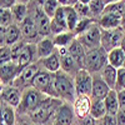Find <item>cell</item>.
I'll return each mask as SVG.
<instances>
[{"label":"cell","mask_w":125,"mask_h":125,"mask_svg":"<svg viewBox=\"0 0 125 125\" xmlns=\"http://www.w3.org/2000/svg\"><path fill=\"white\" fill-rule=\"evenodd\" d=\"M64 103L56 98L46 96L39 106L30 114V120L35 125H54L60 105Z\"/></svg>","instance_id":"obj_1"},{"label":"cell","mask_w":125,"mask_h":125,"mask_svg":"<svg viewBox=\"0 0 125 125\" xmlns=\"http://www.w3.org/2000/svg\"><path fill=\"white\" fill-rule=\"evenodd\" d=\"M54 89L56 98L64 103H74L76 98L74 78L59 70L54 74Z\"/></svg>","instance_id":"obj_2"},{"label":"cell","mask_w":125,"mask_h":125,"mask_svg":"<svg viewBox=\"0 0 125 125\" xmlns=\"http://www.w3.org/2000/svg\"><path fill=\"white\" fill-rule=\"evenodd\" d=\"M45 98L46 95H44L43 93H40L35 88H26L21 95V100H20V104L16 110L19 114H29L30 115Z\"/></svg>","instance_id":"obj_3"},{"label":"cell","mask_w":125,"mask_h":125,"mask_svg":"<svg viewBox=\"0 0 125 125\" xmlns=\"http://www.w3.org/2000/svg\"><path fill=\"white\" fill-rule=\"evenodd\" d=\"M106 64H108V53L101 46L86 53L85 70H88L91 75H96L98 73H100Z\"/></svg>","instance_id":"obj_4"},{"label":"cell","mask_w":125,"mask_h":125,"mask_svg":"<svg viewBox=\"0 0 125 125\" xmlns=\"http://www.w3.org/2000/svg\"><path fill=\"white\" fill-rule=\"evenodd\" d=\"M31 85H33V88H35L36 90L43 93L46 96L56 98L55 89H54V74H51V73H49V71L40 70L35 75Z\"/></svg>","instance_id":"obj_5"},{"label":"cell","mask_w":125,"mask_h":125,"mask_svg":"<svg viewBox=\"0 0 125 125\" xmlns=\"http://www.w3.org/2000/svg\"><path fill=\"white\" fill-rule=\"evenodd\" d=\"M101 29L100 26L98 25V23L93 24L84 34L79 35L76 39L79 40V43L83 45L86 50V53L90 50H94V49H98L101 46Z\"/></svg>","instance_id":"obj_6"},{"label":"cell","mask_w":125,"mask_h":125,"mask_svg":"<svg viewBox=\"0 0 125 125\" xmlns=\"http://www.w3.org/2000/svg\"><path fill=\"white\" fill-rule=\"evenodd\" d=\"M75 84V93L76 96H90L91 88H93V75L85 69L78 71V74L74 76Z\"/></svg>","instance_id":"obj_7"},{"label":"cell","mask_w":125,"mask_h":125,"mask_svg":"<svg viewBox=\"0 0 125 125\" xmlns=\"http://www.w3.org/2000/svg\"><path fill=\"white\" fill-rule=\"evenodd\" d=\"M123 36H124V30L121 28L111 29V30H103L101 31V48L106 53L116 48H120Z\"/></svg>","instance_id":"obj_8"},{"label":"cell","mask_w":125,"mask_h":125,"mask_svg":"<svg viewBox=\"0 0 125 125\" xmlns=\"http://www.w3.org/2000/svg\"><path fill=\"white\" fill-rule=\"evenodd\" d=\"M56 51H58V54L60 56V70L64 71L65 74L74 78L78 74V71L81 70V69L76 64V61L69 54L68 48H59Z\"/></svg>","instance_id":"obj_9"},{"label":"cell","mask_w":125,"mask_h":125,"mask_svg":"<svg viewBox=\"0 0 125 125\" xmlns=\"http://www.w3.org/2000/svg\"><path fill=\"white\" fill-rule=\"evenodd\" d=\"M39 71L40 70H39L38 64H31V65L24 68L21 71H20V74L16 76V79L14 80V83L11 85L18 88V89H23V88L26 89V86L33 83L35 75L38 74Z\"/></svg>","instance_id":"obj_10"},{"label":"cell","mask_w":125,"mask_h":125,"mask_svg":"<svg viewBox=\"0 0 125 125\" xmlns=\"http://www.w3.org/2000/svg\"><path fill=\"white\" fill-rule=\"evenodd\" d=\"M21 95L23 94L20 93V89L10 85V86H5L1 90V93H0V100L11 108H18L20 104V100H21Z\"/></svg>","instance_id":"obj_11"},{"label":"cell","mask_w":125,"mask_h":125,"mask_svg":"<svg viewBox=\"0 0 125 125\" xmlns=\"http://www.w3.org/2000/svg\"><path fill=\"white\" fill-rule=\"evenodd\" d=\"M91 98L90 96H76L73 103V110H74L75 118L83 119L90 115L91 109Z\"/></svg>","instance_id":"obj_12"},{"label":"cell","mask_w":125,"mask_h":125,"mask_svg":"<svg viewBox=\"0 0 125 125\" xmlns=\"http://www.w3.org/2000/svg\"><path fill=\"white\" fill-rule=\"evenodd\" d=\"M111 89L104 83L100 75H93V88H91V100H104Z\"/></svg>","instance_id":"obj_13"},{"label":"cell","mask_w":125,"mask_h":125,"mask_svg":"<svg viewBox=\"0 0 125 125\" xmlns=\"http://www.w3.org/2000/svg\"><path fill=\"white\" fill-rule=\"evenodd\" d=\"M74 119L75 114L73 110V105H70L69 103H62L58 110L54 125H73Z\"/></svg>","instance_id":"obj_14"},{"label":"cell","mask_w":125,"mask_h":125,"mask_svg":"<svg viewBox=\"0 0 125 125\" xmlns=\"http://www.w3.org/2000/svg\"><path fill=\"white\" fill-rule=\"evenodd\" d=\"M50 30L51 33L59 35L61 33H65L68 30V25H66V18H65V9L64 6H59V9L56 10V13L54 15V18L51 19V24H50Z\"/></svg>","instance_id":"obj_15"},{"label":"cell","mask_w":125,"mask_h":125,"mask_svg":"<svg viewBox=\"0 0 125 125\" xmlns=\"http://www.w3.org/2000/svg\"><path fill=\"white\" fill-rule=\"evenodd\" d=\"M20 68L16 62L10 61L4 65H0V79L4 84H13L16 76L20 74Z\"/></svg>","instance_id":"obj_16"},{"label":"cell","mask_w":125,"mask_h":125,"mask_svg":"<svg viewBox=\"0 0 125 125\" xmlns=\"http://www.w3.org/2000/svg\"><path fill=\"white\" fill-rule=\"evenodd\" d=\"M34 21H35V24H36L39 35L48 36V35L51 33V30H50L51 19H50V18L43 11V9H41V5H40V8H38V9L35 10Z\"/></svg>","instance_id":"obj_17"},{"label":"cell","mask_w":125,"mask_h":125,"mask_svg":"<svg viewBox=\"0 0 125 125\" xmlns=\"http://www.w3.org/2000/svg\"><path fill=\"white\" fill-rule=\"evenodd\" d=\"M69 54L71 58L76 61L80 69H85V60H86V50L83 48V45L79 43V40L75 39L73 43L68 46Z\"/></svg>","instance_id":"obj_18"},{"label":"cell","mask_w":125,"mask_h":125,"mask_svg":"<svg viewBox=\"0 0 125 125\" xmlns=\"http://www.w3.org/2000/svg\"><path fill=\"white\" fill-rule=\"evenodd\" d=\"M98 25L101 30H111L121 28V18L110 13H103L98 20Z\"/></svg>","instance_id":"obj_19"},{"label":"cell","mask_w":125,"mask_h":125,"mask_svg":"<svg viewBox=\"0 0 125 125\" xmlns=\"http://www.w3.org/2000/svg\"><path fill=\"white\" fill-rule=\"evenodd\" d=\"M55 53V45L53 39L49 38H44L43 40L39 41V44L36 46V55L40 60H43L48 56H50L51 54Z\"/></svg>","instance_id":"obj_20"},{"label":"cell","mask_w":125,"mask_h":125,"mask_svg":"<svg viewBox=\"0 0 125 125\" xmlns=\"http://www.w3.org/2000/svg\"><path fill=\"white\" fill-rule=\"evenodd\" d=\"M100 78L104 80V83L111 89L115 90V85H116V76H118V69L113 68L111 65L106 64L103 68V70L100 71Z\"/></svg>","instance_id":"obj_21"},{"label":"cell","mask_w":125,"mask_h":125,"mask_svg":"<svg viewBox=\"0 0 125 125\" xmlns=\"http://www.w3.org/2000/svg\"><path fill=\"white\" fill-rule=\"evenodd\" d=\"M0 125H16L14 108L4 104L0 100Z\"/></svg>","instance_id":"obj_22"},{"label":"cell","mask_w":125,"mask_h":125,"mask_svg":"<svg viewBox=\"0 0 125 125\" xmlns=\"http://www.w3.org/2000/svg\"><path fill=\"white\" fill-rule=\"evenodd\" d=\"M36 54V49L33 44H26L21 55H20L19 60H18V65L20 68V70H23L24 68L31 65V61L34 59V55Z\"/></svg>","instance_id":"obj_23"},{"label":"cell","mask_w":125,"mask_h":125,"mask_svg":"<svg viewBox=\"0 0 125 125\" xmlns=\"http://www.w3.org/2000/svg\"><path fill=\"white\" fill-rule=\"evenodd\" d=\"M40 62H41V66L44 68V70L51 73V74H55V73L60 70V56L58 54V51H55L50 56L40 60Z\"/></svg>","instance_id":"obj_24"},{"label":"cell","mask_w":125,"mask_h":125,"mask_svg":"<svg viewBox=\"0 0 125 125\" xmlns=\"http://www.w3.org/2000/svg\"><path fill=\"white\" fill-rule=\"evenodd\" d=\"M104 104H105L108 115L116 116V114L120 110V108H119V101H118V93L115 90H111L108 94V96L104 99Z\"/></svg>","instance_id":"obj_25"},{"label":"cell","mask_w":125,"mask_h":125,"mask_svg":"<svg viewBox=\"0 0 125 125\" xmlns=\"http://www.w3.org/2000/svg\"><path fill=\"white\" fill-rule=\"evenodd\" d=\"M124 60H125V53L120 48H116L108 53V64L111 65L113 68L121 69Z\"/></svg>","instance_id":"obj_26"},{"label":"cell","mask_w":125,"mask_h":125,"mask_svg":"<svg viewBox=\"0 0 125 125\" xmlns=\"http://www.w3.org/2000/svg\"><path fill=\"white\" fill-rule=\"evenodd\" d=\"M20 30H21V33L24 34V36H26L28 39H34L39 34L34 19L30 18V16H28L21 23V29H20Z\"/></svg>","instance_id":"obj_27"},{"label":"cell","mask_w":125,"mask_h":125,"mask_svg":"<svg viewBox=\"0 0 125 125\" xmlns=\"http://www.w3.org/2000/svg\"><path fill=\"white\" fill-rule=\"evenodd\" d=\"M76 39V35L71 31H65V33H61L59 35H55L53 41H54V45L55 48H68L73 41Z\"/></svg>","instance_id":"obj_28"},{"label":"cell","mask_w":125,"mask_h":125,"mask_svg":"<svg viewBox=\"0 0 125 125\" xmlns=\"http://www.w3.org/2000/svg\"><path fill=\"white\" fill-rule=\"evenodd\" d=\"M106 115H108V113H106L104 100H93L91 109H90V116H93L96 121H99L103 118H105Z\"/></svg>","instance_id":"obj_29"},{"label":"cell","mask_w":125,"mask_h":125,"mask_svg":"<svg viewBox=\"0 0 125 125\" xmlns=\"http://www.w3.org/2000/svg\"><path fill=\"white\" fill-rule=\"evenodd\" d=\"M65 9V18H66V25H68V30L71 31V33H74V30L79 23V15L78 13L75 11L74 6H64Z\"/></svg>","instance_id":"obj_30"},{"label":"cell","mask_w":125,"mask_h":125,"mask_svg":"<svg viewBox=\"0 0 125 125\" xmlns=\"http://www.w3.org/2000/svg\"><path fill=\"white\" fill-rule=\"evenodd\" d=\"M21 36V30L15 24H11L6 28V38H5V45L13 46L14 44L18 43V40Z\"/></svg>","instance_id":"obj_31"},{"label":"cell","mask_w":125,"mask_h":125,"mask_svg":"<svg viewBox=\"0 0 125 125\" xmlns=\"http://www.w3.org/2000/svg\"><path fill=\"white\" fill-rule=\"evenodd\" d=\"M28 6L21 3H15V5L11 8V14L16 23H23L28 18Z\"/></svg>","instance_id":"obj_32"},{"label":"cell","mask_w":125,"mask_h":125,"mask_svg":"<svg viewBox=\"0 0 125 125\" xmlns=\"http://www.w3.org/2000/svg\"><path fill=\"white\" fill-rule=\"evenodd\" d=\"M108 4H109L108 1H101V0H91V1H89V9H90L91 16H96L99 19L103 15L105 6Z\"/></svg>","instance_id":"obj_33"},{"label":"cell","mask_w":125,"mask_h":125,"mask_svg":"<svg viewBox=\"0 0 125 125\" xmlns=\"http://www.w3.org/2000/svg\"><path fill=\"white\" fill-rule=\"evenodd\" d=\"M104 13H110L116 16L123 18L124 13H125V1H114V3H109L105 6Z\"/></svg>","instance_id":"obj_34"},{"label":"cell","mask_w":125,"mask_h":125,"mask_svg":"<svg viewBox=\"0 0 125 125\" xmlns=\"http://www.w3.org/2000/svg\"><path fill=\"white\" fill-rule=\"evenodd\" d=\"M60 6V3L56 1V0H48V1H41V9H43V11L50 18L53 19L56 10L59 9Z\"/></svg>","instance_id":"obj_35"},{"label":"cell","mask_w":125,"mask_h":125,"mask_svg":"<svg viewBox=\"0 0 125 125\" xmlns=\"http://www.w3.org/2000/svg\"><path fill=\"white\" fill-rule=\"evenodd\" d=\"M74 9L80 19H85V18L93 19L90 14V9H89V1H76V4L74 5Z\"/></svg>","instance_id":"obj_36"},{"label":"cell","mask_w":125,"mask_h":125,"mask_svg":"<svg viewBox=\"0 0 125 125\" xmlns=\"http://www.w3.org/2000/svg\"><path fill=\"white\" fill-rule=\"evenodd\" d=\"M93 24H95V21H94V19H90V18H85V19H80L79 20V23L74 30V34L76 35V38L81 34H84L85 31L93 25Z\"/></svg>","instance_id":"obj_37"},{"label":"cell","mask_w":125,"mask_h":125,"mask_svg":"<svg viewBox=\"0 0 125 125\" xmlns=\"http://www.w3.org/2000/svg\"><path fill=\"white\" fill-rule=\"evenodd\" d=\"M13 19L11 9H0V25L8 28L11 25Z\"/></svg>","instance_id":"obj_38"},{"label":"cell","mask_w":125,"mask_h":125,"mask_svg":"<svg viewBox=\"0 0 125 125\" xmlns=\"http://www.w3.org/2000/svg\"><path fill=\"white\" fill-rule=\"evenodd\" d=\"M13 61L11 59V48L8 45L0 46V65H4L6 62Z\"/></svg>","instance_id":"obj_39"},{"label":"cell","mask_w":125,"mask_h":125,"mask_svg":"<svg viewBox=\"0 0 125 125\" xmlns=\"http://www.w3.org/2000/svg\"><path fill=\"white\" fill-rule=\"evenodd\" d=\"M25 45H26L25 43H23V41H19V43L14 44L13 46H10V48H11V59H13L14 62H16V64H18V60H19L20 55H21Z\"/></svg>","instance_id":"obj_40"},{"label":"cell","mask_w":125,"mask_h":125,"mask_svg":"<svg viewBox=\"0 0 125 125\" xmlns=\"http://www.w3.org/2000/svg\"><path fill=\"white\" fill-rule=\"evenodd\" d=\"M125 90V69H118V76H116V85L115 91Z\"/></svg>","instance_id":"obj_41"},{"label":"cell","mask_w":125,"mask_h":125,"mask_svg":"<svg viewBox=\"0 0 125 125\" xmlns=\"http://www.w3.org/2000/svg\"><path fill=\"white\" fill-rule=\"evenodd\" d=\"M98 125H118V124H116V119H115V116L106 115L105 118H103L101 120L98 121Z\"/></svg>","instance_id":"obj_42"},{"label":"cell","mask_w":125,"mask_h":125,"mask_svg":"<svg viewBox=\"0 0 125 125\" xmlns=\"http://www.w3.org/2000/svg\"><path fill=\"white\" fill-rule=\"evenodd\" d=\"M79 125H98V121L94 119L93 116H86V118H83L79 119Z\"/></svg>","instance_id":"obj_43"},{"label":"cell","mask_w":125,"mask_h":125,"mask_svg":"<svg viewBox=\"0 0 125 125\" xmlns=\"http://www.w3.org/2000/svg\"><path fill=\"white\" fill-rule=\"evenodd\" d=\"M118 93V101H119V108L120 110H125V90L116 91Z\"/></svg>","instance_id":"obj_44"},{"label":"cell","mask_w":125,"mask_h":125,"mask_svg":"<svg viewBox=\"0 0 125 125\" xmlns=\"http://www.w3.org/2000/svg\"><path fill=\"white\" fill-rule=\"evenodd\" d=\"M115 119L118 125H125V110H119Z\"/></svg>","instance_id":"obj_45"},{"label":"cell","mask_w":125,"mask_h":125,"mask_svg":"<svg viewBox=\"0 0 125 125\" xmlns=\"http://www.w3.org/2000/svg\"><path fill=\"white\" fill-rule=\"evenodd\" d=\"M5 38H6V28L0 25V46H3V44H5Z\"/></svg>","instance_id":"obj_46"},{"label":"cell","mask_w":125,"mask_h":125,"mask_svg":"<svg viewBox=\"0 0 125 125\" xmlns=\"http://www.w3.org/2000/svg\"><path fill=\"white\" fill-rule=\"evenodd\" d=\"M120 49L125 53V33H124V36H123V40H121V44H120Z\"/></svg>","instance_id":"obj_47"},{"label":"cell","mask_w":125,"mask_h":125,"mask_svg":"<svg viewBox=\"0 0 125 125\" xmlns=\"http://www.w3.org/2000/svg\"><path fill=\"white\" fill-rule=\"evenodd\" d=\"M121 29L124 30V33H125V13H124L123 18H121Z\"/></svg>","instance_id":"obj_48"},{"label":"cell","mask_w":125,"mask_h":125,"mask_svg":"<svg viewBox=\"0 0 125 125\" xmlns=\"http://www.w3.org/2000/svg\"><path fill=\"white\" fill-rule=\"evenodd\" d=\"M3 89H4V83L1 81V79H0V93H1Z\"/></svg>","instance_id":"obj_49"},{"label":"cell","mask_w":125,"mask_h":125,"mask_svg":"<svg viewBox=\"0 0 125 125\" xmlns=\"http://www.w3.org/2000/svg\"><path fill=\"white\" fill-rule=\"evenodd\" d=\"M123 68L125 69V60H124V64H123Z\"/></svg>","instance_id":"obj_50"},{"label":"cell","mask_w":125,"mask_h":125,"mask_svg":"<svg viewBox=\"0 0 125 125\" xmlns=\"http://www.w3.org/2000/svg\"><path fill=\"white\" fill-rule=\"evenodd\" d=\"M16 125H24V124H20V123H18V124H16Z\"/></svg>","instance_id":"obj_51"},{"label":"cell","mask_w":125,"mask_h":125,"mask_svg":"<svg viewBox=\"0 0 125 125\" xmlns=\"http://www.w3.org/2000/svg\"><path fill=\"white\" fill-rule=\"evenodd\" d=\"M34 125H35V124H34Z\"/></svg>","instance_id":"obj_52"}]
</instances>
